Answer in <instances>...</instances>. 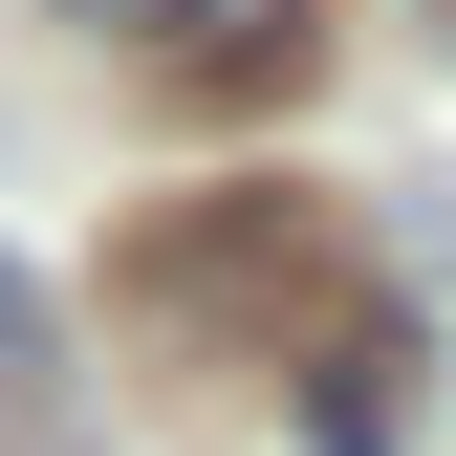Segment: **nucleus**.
<instances>
[{
  "label": "nucleus",
  "instance_id": "nucleus-1",
  "mask_svg": "<svg viewBox=\"0 0 456 456\" xmlns=\"http://www.w3.org/2000/svg\"><path fill=\"white\" fill-rule=\"evenodd\" d=\"M391 435H413V326H326V348H305V456H391Z\"/></svg>",
  "mask_w": 456,
  "mask_h": 456
},
{
  "label": "nucleus",
  "instance_id": "nucleus-2",
  "mask_svg": "<svg viewBox=\"0 0 456 456\" xmlns=\"http://www.w3.org/2000/svg\"><path fill=\"white\" fill-rule=\"evenodd\" d=\"M109 22H152V44H196V66H240V87H282L326 44V0H109Z\"/></svg>",
  "mask_w": 456,
  "mask_h": 456
},
{
  "label": "nucleus",
  "instance_id": "nucleus-3",
  "mask_svg": "<svg viewBox=\"0 0 456 456\" xmlns=\"http://www.w3.org/2000/svg\"><path fill=\"white\" fill-rule=\"evenodd\" d=\"M0 326H22V282H0Z\"/></svg>",
  "mask_w": 456,
  "mask_h": 456
}]
</instances>
